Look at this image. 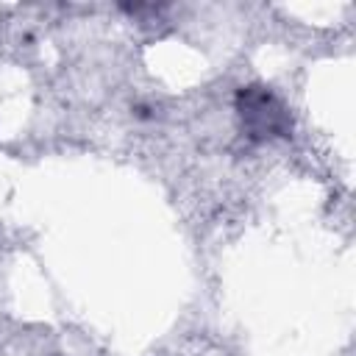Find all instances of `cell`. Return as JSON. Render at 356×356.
<instances>
[{"instance_id":"obj_1","label":"cell","mask_w":356,"mask_h":356,"mask_svg":"<svg viewBox=\"0 0 356 356\" xmlns=\"http://www.w3.org/2000/svg\"><path fill=\"white\" fill-rule=\"evenodd\" d=\"M239 117L245 131L253 139H270V136H281L289 128V114L286 108L278 103V97L261 86H250L239 92Z\"/></svg>"}]
</instances>
